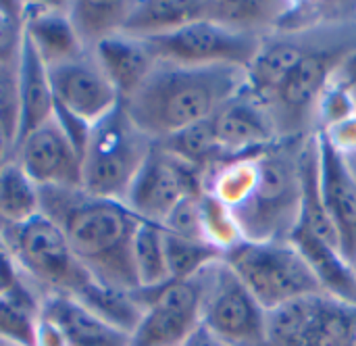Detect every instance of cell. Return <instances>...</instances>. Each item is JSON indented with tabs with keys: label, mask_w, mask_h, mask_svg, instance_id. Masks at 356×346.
<instances>
[{
	"label": "cell",
	"mask_w": 356,
	"mask_h": 346,
	"mask_svg": "<svg viewBox=\"0 0 356 346\" xmlns=\"http://www.w3.org/2000/svg\"><path fill=\"white\" fill-rule=\"evenodd\" d=\"M19 6L0 2V65L19 63L23 46V8Z\"/></svg>",
	"instance_id": "33"
},
{
	"label": "cell",
	"mask_w": 356,
	"mask_h": 346,
	"mask_svg": "<svg viewBox=\"0 0 356 346\" xmlns=\"http://www.w3.org/2000/svg\"><path fill=\"white\" fill-rule=\"evenodd\" d=\"M202 324L227 346L267 345V311L225 261L204 269Z\"/></svg>",
	"instance_id": "8"
},
{
	"label": "cell",
	"mask_w": 356,
	"mask_h": 346,
	"mask_svg": "<svg viewBox=\"0 0 356 346\" xmlns=\"http://www.w3.org/2000/svg\"><path fill=\"white\" fill-rule=\"evenodd\" d=\"M202 192V171L169 155L154 142L127 192L125 205L142 221L163 226L184 198L200 196Z\"/></svg>",
	"instance_id": "10"
},
{
	"label": "cell",
	"mask_w": 356,
	"mask_h": 346,
	"mask_svg": "<svg viewBox=\"0 0 356 346\" xmlns=\"http://www.w3.org/2000/svg\"><path fill=\"white\" fill-rule=\"evenodd\" d=\"M0 129L15 150L19 134V63L0 65Z\"/></svg>",
	"instance_id": "32"
},
{
	"label": "cell",
	"mask_w": 356,
	"mask_h": 346,
	"mask_svg": "<svg viewBox=\"0 0 356 346\" xmlns=\"http://www.w3.org/2000/svg\"><path fill=\"white\" fill-rule=\"evenodd\" d=\"M0 238L23 280L42 292V299L50 294L77 299L94 282L73 255L60 228L44 213L23 223L0 226Z\"/></svg>",
	"instance_id": "4"
},
{
	"label": "cell",
	"mask_w": 356,
	"mask_h": 346,
	"mask_svg": "<svg viewBox=\"0 0 356 346\" xmlns=\"http://www.w3.org/2000/svg\"><path fill=\"white\" fill-rule=\"evenodd\" d=\"M332 299L302 297L267 313L265 346H321Z\"/></svg>",
	"instance_id": "19"
},
{
	"label": "cell",
	"mask_w": 356,
	"mask_h": 346,
	"mask_svg": "<svg viewBox=\"0 0 356 346\" xmlns=\"http://www.w3.org/2000/svg\"><path fill=\"white\" fill-rule=\"evenodd\" d=\"M13 159L38 188H81V157L54 117L29 134Z\"/></svg>",
	"instance_id": "13"
},
{
	"label": "cell",
	"mask_w": 356,
	"mask_h": 346,
	"mask_svg": "<svg viewBox=\"0 0 356 346\" xmlns=\"http://www.w3.org/2000/svg\"><path fill=\"white\" fill-rule=\"evenodd\" d=\"M42 320V294L25 280L0 297V338L17 346H35Z\"/></svg>",
	"instance_id": "24"
},
{
	"label": "cell",
	"mask_w": 356,
	"mask_h": 346,
	"mask_svg": "<svg viewBox=\"0 0 356 346\" xmlns=\"http://www.w3.org/2000/svg\"><path fill=\"white\" fill-rule=\"evenodd\" d=\"M215 136L227 161L254 157L277 144V127L269 107L248 88L229 98L213 115Z\"/></svg>",
	"instance_id": "14"
},
{
	"label": "cell",
	"mask_w": 356,
	"mask_h": 346,
	"mask_svg": "<svg viewBox=\"0 0 356 346\" xmlns=\"http://www.w3.org/2000/svg\"><path fill=\"white\" fill-rule=\"evenodd\" d=\"M223 261L267 313L290 301L323 294L309 263L290 240H240L225 253Z\"/></svg>",
	"instance_id": "6"
},
{
	"label": "cell",
	"mask_w": 356,
	"mask_h": 346,
	"mask_svg": "<svg viewBox=\"0 0 356 346\" xmlns=\"http://www.w3.org/2000/svg\"><path fill=\"white\" fill-rule=\"evenodd\" d=\"M309 263L321 290L332 301L356 309V269L342 249L325 242L302 226H296L288 238Z\"/></svg>",
	"instance_id": "16"
},
{
	"label": "cell",
	"mask_w": 356,
	"mask_h": 346,
	"mask_svg": "<svg viewBox=\"0 0 356 346\" xmlns=\"http://www.w3.org/2000/svg\"><path fill=\"white\" fill-rule=\"evenodd\" d=\"M134 269L140 290H152L171 282L165 257L163 226L150 221L140 223L134 238Z\"/></svg>",
	"instance_id": "28"
},
{
	"label": "cell",
	"mask_w": 356,
	"mask_h": 346,
	"mask_svg": "<svg viewBox=\"0 0 356 346\" xmlns=\"http://www.w3.org/2000/svg\"><path fill=\"white\" fill-rule=\"evenodd\" d=\"M0 346H17V345H13V343H6V340H2V338H0Z\"/></svg>",
	"instance_id": "38"
},
{
	"label": "cell",
	"mask_w": 356,
	"mask_h": 346,
	"mask_svg": "<svg viewBox=\"0 0 356 346\" xmlns=\"http://www.w3.org/2000/svg\"><path fill=\"white\" fill-rule=\"evenodd\" d=\"M40 209L65 234L73 255L102 286L140 290L134 238L142 219L121 200L92 196L81 188H40Z\"/></svg>",
	"instance_id": "1"
},
{
	"label": "cell",
	"mask_w": 356,
	"mask_h": 346,
	"mask_svg": "<svg viewBox=\"0 0 356 346\" xmlns=\"http://www.w3.org/2000/svg\"><path fill=\"white\" fill-rule=\"evenodd\" d=\"M156 63L184 67H240L248 69L263 42L259 33L240 31L213 19H198L169 33L142 38Z\"/></svg>",
	"instance_id": "7"
},
{
	"label": "cell",
	"mask_w": 356,
	"mask_h": 346,
	"mask_svg": "<svg viewBox=\"0 0 356 346\" xmlns=\"http://www.w3.org/2000/svg\"><path fill=\"white\" fill-rule=\"evenodd\" d=\"M248 84L240 67H184L156 63L142 86L121 100L131 123L161 142L194 123L211 119Z\"/></svg>",
	"instance_id": "2"
},
{
	"label": "cell",
	"mask_w": 356,
	"mask_h": 346,
	"mask_svg": "<svg viewBox=\"0 0 356 346\" xmlns=\"http://www.w3.org/2000/svg\"><path fill=\"white\" fill-rule=\"evenodd\" d=\"M355 98H356V94H355Z\"/></svg>",
	"instance_id": "40"
},
{
	"label": "cell",
	"mask_w": 356,
	"mask_h": 346,
	"mask_svg": "<svg viewBox=\"0 0 356 346\" xmlns=\"http://www.w3.org/2000/svg\"><path fill=\"white\" fill-rule=\"evenodd\" d=\"M42 213L40 188L10 157L0 169V226L23 223Z\"/></svg>",
	"instance_id": "26"
},
{
	"label": "cell",
	"mask_w": 356,
	"mask_h": 346,
	"mask_svg": "<svg viewBox=\"0 0 356 346\" xmlns=\"http://www.w3.org/2000/svg\"><path fill=\"white\" fill-rule=\"evenodd\" d=\"M92 54L117 88L121 100L131 96L156 65V58L148 50L146 42L123 31L102 40Z\"/></svg>",
	"instance_id": "21"
},
{
	"label": "cell",
	"mask_w": 356,
	"mask_h": 346,
	"mask_svg": "<svg viewBox=\"0 0 356 346\" xmlns=\"http://www.w3.org/2000/svg\"><path fill=\"white\" fill-rule=\"evenodd\" d=\"M50 86L54 102L71 115L94 125L121 104L117 88L111 84L92 52L50 67Z\"/></svg>",
	"instance_id": "12"
},
{
	"label": "cell",
	"mask_w": 356,
	"mask_h": 346,
	"mask_svg": "<svg viewBox=\"0 0 356 346\" xmlns=\"http://www.w3.org/2000/svg\"><path fill=\"white\" fill-rule=\"evenodd\" d=\"M181 346H227L221 338H217L204 324H200L184 343Z\"/></svg>",
	"instance_id": "36"
},
{
	"label": "cell",
	"mask_w": 356,
	"mask_h": 346,
	"mask_svg": "<svg viewBox=\"0 0 356 346\" xmlns=\"http://www.w3.org/2000/svg\"><path fill=\"white\" fill-rule=\"evenodd\" d=\"M202 274L190 280H171L152 290H136L134 297L144 315L129 346H181L202 324Z\"/></svg>",
	"instance_id": "9"
},
{
	"label": "cell",
	"mask_w": 356,
	"mask_h": 346,
	"mask_svg": "<svg viewBox=\"0 0 356 346\" xmlns=\"http://www.w3.org/2000/svg\"><path fill=\"white\" fill-rule=\"evenodd\" d=\"M134 2L121 0H79L69 2V21L86 52H92L102 40L121 33Z\"/></svg>",
	"instance_id": "23"
},
{
	"label": "cell",
	"mask_w": 356,
	"mask_h": 346,
	"mask_svg": "<svg viewBox=\"0 0 356 346\" xmlns=\"http://www.w3.org/2000/svg\"><path fill=\"white\" fill-rule=\"evenodd\" d=\"M21 282H23V276H21L15 259L10 257L6 244L0 238V297L6 294V292H10Z\"/></svg>",
	"instance_id": "34"
},
{
	"label": "cell",
	"mask_w": 356,
	"mask_h": 346,
	"mask_svg": "<svg viewBox=\"0 0 356 346\" xmlns=\"http://www.w3.org/2000/svg\"><path fill=\"white\" fill-rule=\"evenodd\" d=\"M77 301L83 307H88L94 315H98L102 322L125 332L127 336L136 332L144 315V309L136 301L134 292H121V290L102 286L96 280L77 297Z\"/></svg>",
	"instance_id": "27"
},
{
	"label": "cell",
	"mask_w": 356,
	"mask_h": 346,
	"mask_svg": "<svg viewBox=\"0 0 356 346\" xmlns=\"http://www.w3.org/2000/svg\"><path fill=\"white\" fill-rule=\"evenodd\" d=\"M319 142V186L327 215L332 217L344 257L356 261V178L346 155L338 150L323 129L317 132Z\"/></svg>",
	"instance_id": "15"
},
{
	"label": "cell",
	"mask_w": 356,
	"mask_h": 346,
	"mask_svg": "<svg viewBox=\"0 0 356 346\" xmlns=\"http://www.w3.org/2000/svg\"><path fill=\"white\" fill-rule=\"evenodd\" d=\"M54 117V94L48 67L23 33L19 54V134L15 148ZM15 152V150H13Z\"/></svg>",
	"instance_id": "20"
},
{
	"label": "cell",
	"mask_w": 356,
	"mask_h": 346,
	"mask_svg": "<svg viewBox=\"0 0 356 346\" xmlns=\"http://www.w3.org/2000/svg\"><path fill=\"white\" fill-rule=\"evenodd\" d=\"M42 8H23V33L44 61L56 67L81 56L86 50L69 21V4H40Z\"/></svg>",
	"instance_id": "18"
},
{
	"label": "cell",
	"mask_w": 356,
	"mask_h": 346,
	"mask_svg": "<svg viewBox=\"0 0 356 346\" xmlns=\"http://www.w3.org/2000/svg\"><path fill=\"white\" fill-rule=\"evenodd\" d=\"M355 269H356V261H355Z\"/></svg>",
	"instance_id": "39"
},
{
	"label": "cell",
	"mask_w": 356,
	"mask_h": 346,
	"mask_svg": "<svg viewBox=\"0 0 356 346\" xmlns=\"http://www.w3.org/2000/svg\"><path fill=\"white\" fill-rule=\"evenodd\" d=\"M336 81L356 94V48L344 56L342 65L336 71Z\"/></svg>",
	"instance_id": "35"
},
{
	"label": "cell",
	"mask_w": 356,
	"mask_h": 346,
	"mask_svg": "<svg viewBox=\"0 0 356 346\" xmlns=\"http://www.w3.org/2000/svg\"><path fill=\"white\" fill-rule=\"evenodd\" d=\"M286 8H280L277 2H209V15L207 19H213L221 25L257 33V29L273 25Z\"/></svg>",
	"instance_id": "31"
},
{
	"label": "cell",
	"mask_w": 356,
	"mask_h": 346,
	"mask_svg": "<svg viewBox=\"0 0 356 346\" xmlns=\"http://www.w3.org/2000/svg\"><path fill=\"white\" fill-rule=\"evenodd\" d=\"M298 150L292 142H277L254 157L246 194L227 209L242 240H288L294 232L300 219Z\"/></svg>",
	"instance_id": "3"
},
{
	"label": "cell",
	"mask_w": 356,
	"mask_h": 346,
	"mask_svg": "<svg viewBox=\"0 0 356 346\" xmlns=\"http://www.w3.org/2000/svg\"><path fill=\"white\" fill-rule=\"evenodd\" d=\"M344 56L346 54L330 50H309L302 56L294 71L267 100L277 134H294L305 125L311 111H315V107L321 102Z\"/></svg>",
	"instance_id": "11"
},
{
	"label": "cell",
	"mask_w": 356,
	"mask_h": 346,
	"mask_svg": "<svg viewBox=\"0 0 356 346\" xmlns=\"http://www.w3.org/2000/svg\"><path fill=\"white\" fill-rule=\"evenodd\" d=\"M163 240H165V257H167L171 280H190L202 274L213 263L223 261L225 257V253L219 246L207 240L181 238L167 230H163Z\"/></svg>",
	"instance_id": "30"
},
{
	"label": "cell",
	"mask_w": 356,
	"mask_h": 346,
	"mask_svg": "<svg viewBox=\"0 0 356 346\" xmlns=\"http://www.w3.org/2000/svg\"><path fill=\"white\" fill-rule=\"evenodd\" d=\"M307 52L309 50H305L300 44L288 40L263 44L259 54L246 69V88L267 104L269 96L282 86V81L294 71V67L302 61Z\"/></svg>",
	"instance_id": "25"
},
{
	"label": "cell",
	"mask_w": 356,
	"mask_h": 346,
	"mask_svg": "<svg viewBox=\"0 0 356 346\" xmlns=\"http://www.w3.org/2000/svg\"><path fill=\"white\" fill-rule=\"evenodd\" d=\"M152 144L131 123L123 104H119L90 129L81 161V190L92 196L125 203Z\"/></svg>",
	"instance_id": "5"
},
{
	"label": "cell",
	"mask_w": 356,
	"mask_h": 346,
	"mask_svg": "<svg viewBox=\"0 0 356 346\" xmlns=\"http://www.w3.org/2000/svg\"><path fill=\"white\" fill-rule=\"evenodd\" d=\"M42 317L60 332L65 346H129L131 340V336L102 322L73 297H44Z\"/></svg>",
	"instance_id": "17"
},
{
	"label": "cell",
	"mask_w": 356,
	"mask_h": 346,
	"mask_svg": "<svg viewBox=\"0 0 356 346\" xmlns=\"http://www.w3.org/2000/svg\"><path fill=\"white\" fill-rule=\"evenodd\" d=\"M346 161H348V167H350L353 175L356 178V152H350V155H346Z\"/></svg>",
	"instance_id": "37"
},
{
	"label": "cell",
	"mask_w": 356,
	"mask_h": 346,
	"mask_svg": "<svg viewBox=\"0 0 356 346\" xmlns=\"http://www.w3.org/2000/svg\"><path fill=\"white\" fill-rule=\"evenodd\" d=\"M209 2L196 0H144L134 2L123 25V33L134 38H150L169 33L198 19H207Z\"/></svg>",
	"instance_id": "22"
},
{
	"label": "cell",
	"mask_w": 356,
	"mask_h": 346,
	"mask_svg": "<svg viewBox=\"0 0 356 346\" xmlns=\"http://www.w3.org/2000/svg\"><path fill=\"white\" fill-rule=\"evenodd\" d=\"M161 148H165L169 155L177 157L179 161L204 171L217 161H223L225 155L219 146V140L215 136L213 117L200 123H194L161 142H156Z\"/></svg>",
	"instance_id": "29"
}]
</instances>
